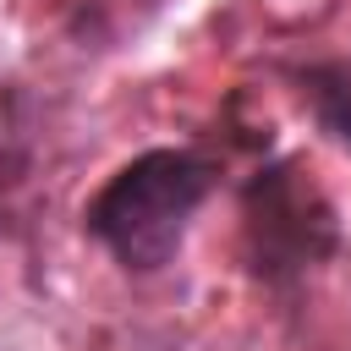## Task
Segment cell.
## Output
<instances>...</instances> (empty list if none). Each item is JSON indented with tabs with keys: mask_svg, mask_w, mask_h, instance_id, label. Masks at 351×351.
<instances>
[{
	"mask_svg": "<svg viewBox=\"0 0 351 351\" xmlns=\"http://www.w3.org/2000/svg\"><path fill=\"white\" fill-rule=\"evenodd\" d=\"M214 186L219 165L203 148H143L82 203V230L126 274H159L165 263H176Z\"/></svg>",
	"mask_w": 351,
	"mask_h": 351,
	"instance_id": "6da1fadb",
	"label": "cell"
},
{
	"mask_svg": "<svg viewBox=\"0 0 351 351\" xmlns=\"http://www.w3.org/2000/svg\"><path fill=\"white\" fill-rule=\"evenodd\" d=\"M241 241L252 274L280 285L340 252V219L296 159H274L241 186Z\"/></svg>",
	"mask_w": 351,
	"mask_h": 351,
	"instance_id": "7a4b0ae2",
	"label": "cell"
},
{
	"mask_svg": "<svg viewBox=\"0 0 351 351\" xmlns=\"http://www.w3.org/2000/svg\"><path fill=\"white\" fill-rule=\"evenodd\" d=\"M302 110L318 121V132H329L335 143L351 148V55H329V60H307L291 71Z\"/></svg>",
	"mask_w": 351,
	"mask_h": 351,
	"instance_id": "3957f363",
	"label": "cell"
}]
</instances>
